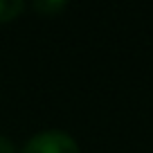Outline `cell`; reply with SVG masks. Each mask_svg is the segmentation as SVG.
<instances>
[{"label": "cell", "instance_id": "obj_1", "mask_svg": "<svg viewBox=\"0 0 153 153\" xmlns=\"http://www.w3.org/2000/svg\"><path fill=\"white\" fill-rule=\"evenodd\" d=\"M20 153H79V144L65 131L48 128L32 135L23 144Z\"/></svg>", "mask_w": 153, "mask_h": 153}, {"label": "cell", "instance_id": "obj_2", "mask_svg": "<svg viewBox=\"0 0 153 153\" xmlns=\"http://www.w3.org/2000/svg\"><path fill=\"white\" fill-rule=\"evenodd\" d=\"M23 9H25V2H20V0H0V23L14 20Z\"/></svg>", "mask_w": 153, "mask_h": 153}, {"label": "cell", "instance_id": "obj_3", "mask_svg": "<svg viewBox=\"0 0 153 153\" xmlns=\"http://www.w3.org/2000/svg\"><path fill=\"white\" fill-rule=\"evenodd\" d=\"M34 7H36L38 11H48V14H50V11L63 9V7H65V2H36Z\"/></svg>", "mask_w": 153, "mask_h": 153}, {"label": "cell", "instance_id": "obj_4", "mask_svg": "<svg viewBox=\"0 0 153 153\" xmlns=\"http://www.w3.org/2000/svg\"><path fill=\"white\" fill-rule=\"evenodd\" d=\"M0 153H14V144L5 135H0Z\"/></svg>", "mask_w": 153, "mask_h": 153}]
</instances>
